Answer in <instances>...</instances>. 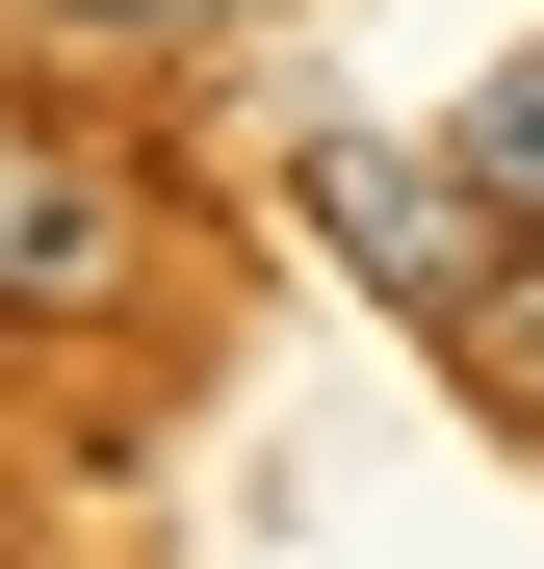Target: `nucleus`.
<instances>
[{
	"instance_id": "nucleus-1",
	"label": "nucleus",
	"mask_w": 544,
	"mask_h": 569,
	"mask_svg": "<svg viewBox=\"0 0 544 569\" xmlns=\"http://www.w3.org/2000/svg\"><path fill=\"white\" fill-rule=\"evenodd\" d=\"M156 284V208L78 130H0V337H78V311H130Z\"/></svg>"
},
{
	"instance_id": "nucleus-2",
	"label": "nucleus",
	"mask_w": 544,
	"mask_h": 569,
	"mask_svg": "<svg viewBox=\"0 0 544 569\" xmlns=\"http://www.w3.org/2000/svg\"><path fill=\"white\" fill-rule=\"evenodd\" d=\"M311 233H337V284H389L415 337L493 284V208H467V156H389V130H311Z\"/></svg>"
},
{
	"instance_id": "nucleus-3",
	"label": "nucleus",
	"mask_w": 544,
	"mask_h": 569,
	"mask_svg": "<svg viewBox=\"0 0 544 569\" xmlns=\"http://www.w3.org/2000/svg\"><path fill=\"white\" fill-rule=\"evenodd\" d=\"M467 208H493V233H544V52L467 104Z\"/></svg>"
},
{
	"instance_id": "nucleus-4",
	"label": "nucleus",
	"mask_w": 544,
	"mask_h": 569,
	"mask_svg": "<svg viewBox=\"0 0 544 569\" xmlns=\"http://www.w3.org/2000/svg\"><path fill=\"white\" fill-rule=\"evenodd\" d=\"M78 27H130V52H181V27H259V0H78Z\"/></svg>"
}]
</instances>
